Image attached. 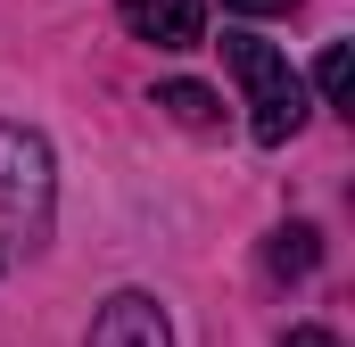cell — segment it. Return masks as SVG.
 Here are the masks:
<instances>
[{
	"instance_id": "277c9868",
	"label": "cell",
	"mask_w": 355,
	"mask_h": 347,
	"mask_svg": "<svg viewBox=\"0 0 355 347\" xmlns=\"http://www.w3.org/2000/svg\"><path fill=\"white\" fill-rule=\"evenodd\" d=\"M124 25L141 42H157V50H190L198 25H207V8L198 0H124Z\"/></svg>"
},
{
	"instance_id": "52a82bcc",
	"label": "cell",
	"mask_w": 355,
	"mask_h": 347,
	"mask_svg": "<svg viewBox=\"0 0 355 347\" xmlns=\"http://www.w3.org/2000/svg\"><path fill=\"white\" fill-rule=\"evenodd\" d=\"M314 91H322L331 108H347V42H331V50L314 58Z\"/></svg>"
},
{
	"instance_id": "6da1fadb",
	"label": "cell",
	"mask_w": 355,
	"mask_h": 347,
	"mask_svg": "<svg viewBox=\"0 0 355 347\" xmlns=\"http://www.w3.org/2000/svg\"><path fill=\"white\" fill-rule=\"evenodd\" d=\"M223 58H232V75L248 91V133H257L265 149H281V141L306 124V83H297V67H289L272 42H257V33H232Z\"/></svg>"
},
{
	"instance_id": "3957f363",
	"label": "cell",
	"mask_w": 355,
	"mask_h": 347,
	"mask_svg": "<svg viewBox=\"0 0 355 347\" xmlns=\"http://www.w3.org/2000/svg\"><path fill=\"white\" fill-rule=\"evenodd\" d=\"M91 347H174L166 306H157L149 289H116V298L91 314Z\"/></svg>"
},
{
	"instance_id": "5b68a950",
	"label": "cell",
	"mask_w": 355,
	"mask_h": 347,
	"mask_svg": "<svg viewBox=\"0 0 355 347\" xmlns=\"http://www.w3.org/2000/svg\"><path fill=\"white\" fill-rule=\"evenodd\" d=\"M314 264H322V232H314V223H281L265 240V273L272 281H306Z\"/></svg>"
},
{
	"instance_id": "9c48e42d",
	"label": "cell",
	"mask_w": 355,
	"mask_h": 347,
	"mask_svg": "<svg viewBox=\"0 0 355 347\" xmlns=\"http://www.w3.org/2000/svg\"><path fill=\"white\" fill-rule=\"evenodd\" d=\"M281 347H339V339H331V331H314V323H306V331H289V339H281Z\"/></svg>"
},
{
	"instance_id": "8992f818",
	"label": "cell",
	"mask_w": 355,
	"mask_h": 347,
	"mask_svg": "<svg viewBox=\"0 0 355 347\" xmlns=\"http://www.w3.org/2000/svg\"><path fill=\"white\" fill-rule=\"evenodd\" d=\"M157 108H166L174 124H190V133H207V124L223 116V108H215V91H207V83H157Z\"/></svg>"
},
{
	"instance_id": "7a4b0ae2",
	"label": "cell",
	"mask_w": 355,
	"mask_h": 347,
	"mask_svg": "<svg viewBox=\"0 0 355 347\" xmlns=\"http://www.w3.org/2000/svg\"><path fill=\"white\" fill-rule=\"evenodd\" d=\"M50 198H58V182H50V141H42L33 124H0V215H8L25 240H42V232H50Z\"/></svg>"
},
{
	"instance_id": "ba28073f",
	"label": "cell",
	"mask_w": 355,
	"mask_h": 347,
	"mask_svg": "<svg viewBox=\"0 0 355 347\" xmlns=\"http://www.w3.org/2000/svg\"><path fill=\"white\" fill-rule=\"evenodd\" d=\"M223 8H240V17H289L297 0H223Z\"/></svg>"
}]
</instances>
